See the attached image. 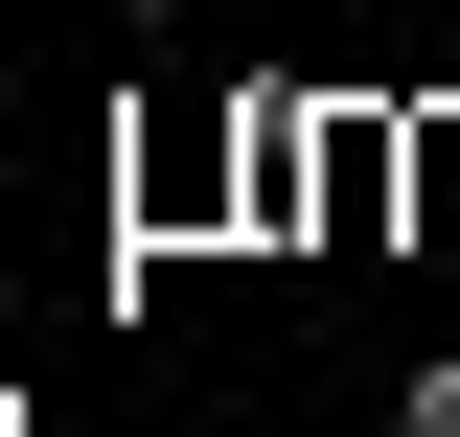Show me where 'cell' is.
I'll list each match as a JSON object with an SVG mask.
<instances>
[{
  "mask_svg": "<svg viewBox=\"0 0 460 437\" xmlns=\"http://www.w3.org/2000/svg\"><path fill=\"white\" fill-rule=\"evenodd\" d=\"M230 138H253V93H162L115 138V299H138V254H230Z\"/></svg>",
  "mask_w": 460,
  "mask_h": 437,
  "instance_id": "1",
  "label": "cell"
},
{
  "mask_svg": "<svg viewBox=\"0 0 460 437\" xmlns=\"http://www.w3.org/2000/svg\"><path fill=\"white\" fill-rule=\"evenodd\" d=\"M230 254H323V93L253 69V138H230Z\"/></svg>",
  "mask_w": 460,
  "mask_h": 437,
  "instance_id": "2",
  "label": "cell"
},
{
  "mask_svg": "<svg viewBox=\"0 0 460 437\" xmlns=\"http://www.w3.org/2000/svg\"><path fill=\"white\" fill-rule=\"evenodd\" d=\"M392 254L460 276V93H392Z\"/></svg>",
  "mask_w": 460,
  "mask_h": 437,
  "instance_id": "3",
  "label": "cell"
},
{
  "mask_svg": "<svg viewBox=\"0 0 460 437\" xmlns=\"http://www.w3.org/2000/svg\"><path fill=\"white\" fill-rule=\"evenodd\" d=\"M323 254H392V93H323Z\"/></svg>",
  "mask_w": 460,
  "mask_h": 437,
  "instance_id": "4",
  "label": "cell"
},
{
  "mask_svg": "<svg viewBox=\"0 0 460 437\" xmlns=\"http://www.w3.org/2000/svg\"><path fill=\"white\" fill-rule=\"evenodd\" d=\"M368 437H460V345H438V369H392V415H368Z\"/></svg>",
  "mask_w": 460,
  "mask_h": 437,
  "instance_id": "5",
  "label": "cell"
}]
</instances>
